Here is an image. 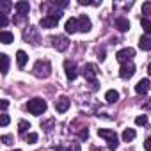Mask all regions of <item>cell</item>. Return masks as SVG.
Masks as SVG:
<instances>
[{
  "label": "cell",
  "instance_id": "484cf974",
  "mask_svg": "<svg viewBox=\"0 0 151 151\" xmlns=\"http://www.w3.org/2000/svg\"><path fill=\"white\" fill-rule=\"evenodd\" d=\"M0 7H2V13H0V14L7 16V13H9V9L13 7V4H11V2H2V4H0Z\"/></svg>",
  "mask_w": 151,
  "mask_h": 151
},
{
  "label": "cell",
  "instance_id": "4316f807",
  "mask_svg": "<svg viewBox=\"0 0 151 151\" xmlns=\"http://www.w3.org/2000/svg\"><path fill=\"white\" fill-rule=\"evenodd\" d=\"M135 124H139V126H144V124H147V116H137L135 117Z\"/></svg>",
  "mask_w": 151,
  "mask_h": 151
},
{
  "label": "cell",
  "instance_id": "d590c367",
  "mask_svg": "<svg viewBox=\"0 0 151 151\" xmlns=\"http://www.w3.org/2000/svg\"><path fill=\"white\" fill-rule=\"evenodd\" d=\"M55 151H71V147L68 149V147H64V146H57V147H55Z\"/></svg>",
  "mask_w": 151,
  "mask_h": 151
},
{
  "label": "cell",
  "instance_id": "ba28073f",
  "mask_svg": "<svg viewBox=\"0 0 151 151\" xmlns=\"http://www.w3.org/2000/svg\"><path fill=\"white\" fill-rule=\"evenodd\" d=\"M64 69H66V77H68V80H75L77 78V64H75L73 60H64Z\"/></svg>",
  "mask_w": 151,
  "mask_h": 151
},
{
  "label": "cell",
  "instance_id": "cb8c5ba5",
  "mask_svg": "<svg viewBox=\"0 0 151 151\" xmlns=\"http://www.w3.org/2000/svg\"><path fill=\"white\" fill-rule=\"evenodd\" d=\"M29 128H30V123H29V121H23V119H22V121L18 123V132H20L22 135H23V133H27V130H29Z\"/></svg>",
  "mask_w": 151,
  "mask_h": 151
},
{
  "label": "cell",
  "instance_id": "4dcf8cb0",
  "mask_svg": "<svg viewBox=\"0 0 151 151\" xmlns=\"http://www.w3.org/2000/svg\"><path fill=\"white\" fill-rule=\"evenodd\" d=\"M0 124H2V126H7V124H9V116H7L6 112L2 114V121H0Z\"/></svg>",
  "mask_w": 151,
  "mask_h": 151
},
{
  "label": "cell",
  "instance_id": "277c9868",
  "mask_svg": "<svg viewBox=\"0 0 151 151\" xmlns=\"http://www.w3.org/2000/svg\"><path fill=\"white\" fill-rule=\"evenodd\" d=\"M60 18H62V11H55V13L46 14L45 18H41L39 25H41L43 29H53V27H57V23H59Z\"/></svg>",
  "mask_w": 151,
  "mask_h": 151
},
{
  "label": "cell",
  "instance_id": "ac0fdd59",
  "mask_svg": "<svg viewBox=\"0 0 151 151\" xmlns=\"http://www.w3.org/2000/svg\"><path fill=\"white\" fill-rule=\"evenodd\" d=\"M139 48L144 50V52H149L151 50V37L149 36H142L140 41H139Z\"/></svg>",
  "mask_w": 151,
  "mask_h": 151
},
{
  "label": "cell",
  "instance_id": "9c48e42d",
  "mask_svg": "<svg viewBox=\"0 0 151 151\" xmlns=\"http://www.w3.org/2000/svg\"><path fill=\"white\" fill-rule=\"evenodd\" d=\"M133 73H135V66L132 64V62H126V64H121V68H119V77L121 78H132L133 77Z\"/></svg>",
  "mask_w": 151,
  "mask_h": 151
},
{
  "label": "cell",
  "instance_id": "5bb4252c",
  "mask_svg": "<svg viewBox=\"0 0 151 151\" xmlns=\"http://www.w3.org/2000/svg\"><path fill=\"white\" fill-rule=\"evenodd\" d=\"M14 9L18 11V14L27 16V14H29V11H30V6H29V2L22 0V2H16V4H14Z\"/></svg>",
  "mask_w": 151,
  "mask_h": 151
},
{
  "label": "cell",
  "instance_id": "e0dca14e",
  "mask_svg": "<svg viewBox=\"0 0 151 151\" xmlns=\"http://www.w3.org/2000/svg\"><path fill=\"white\" fill-rule=\"evenodd\" d=\"M13 41H14L13 32H9V30H2V32H0V43L9 45V43H13Z\"/></svg>",
  "mask_w": 151,
  "mask_h": 151
},
{
  "label": "cell",
  "instance_id": "f546056e",
  "mask_svg": "<svg viewBox=\"0 0 151 151\" xmlns=\"http://www.w3.org/2000/svg\"><path fill=\"white\" fill-rule=\"evenodd\" d=\"M13 140H14V139H13V135H2V142H4V144H7V146H9V144H13Z\"/></svg>",
  "mask_w": 151,
  "mask_h": 151
},
{
  "label": "cell",
  "instance_id": "2e32d148",
  "mask_svg": "<svg viewBox=\"0 0 151 151\" xmlns=\"http://www.w3.org/2000/svg\"><path fill=\"white\" fill-rule=\"evenodd\" d=\"M78 30V18H69L66 22V32L68 34H75Z\"/></svg>",
  "mask_w": 151,
  "mask_h": 151
},
{
  "label": "cell",
  "instance_id": "6da1fadb",
  "mask_svg": "<svg viewBox=\"0 0 151 151\" xmlns=\"http://www.w3.org/2000/svg\"><path fill=\"white\" fill-rule=\"evenodd\" d=\"M32 73H34V77H37V78H48L50 73H52V64H50V60H46V59L37 60V62L34 64V68H32Z\"/></svg>",
  "mask_w": 151,
  "mask_h": 151
},
{
  "label": "cell",
  "instance_id": "d4e9b609",
  "mask_svg": "<svg viewBox=\"0 0 151 151\" xmlns=\"http://www.w3.org/2000/svg\"><path fill=\"white\" fill-rule=\"evenodd\" d=\"M142 14H144V18L151 16V2H144L142 4Z\"/></svg>",
  "mask_w": 151,
  "mask_h": 151
},
{
  "label": "cell",
  "instance_id": "8fae6325",
  "mask_svg": "<svg viewBox=\"0 0 151 151\" xmlns=\"http://www.w3.org/2000/svg\"><path fill=\"white\" fill-rule=\"evenodd\" d=\"M78 30L80 32H89L91 30V20H89V16H86V14L78 16Z\"/></svg>",
  "mask_w": 151,
  "mask_h": 151
},
{
  "label": "cell",
  "instance_id": "83f0119b",
  "mask_svg": "<svg viewBox=\"0 0 151 151\" xmlns=\"http://www.w3.org/2000/svg\"><path fill=\"white\" fill-rule=\"evenodd\" d=\"M25 140L29 142V144H36L37 142V133H34V132H30L27 137H25Z\"/></svg>",
  "mask_w": 151,
  "mask_h": 151
},
{
  "label": "cell",
  "instance_id": "f1b7e54d",
  "mask_svg": "<svg viewBox=\"0 0 151 151\" xmlns=\"http://www.w3.org/2000/svg\"><path fill=\"white\" fill-rule=\"evenodd\" d=\"M41 126H43V128H45L46 132H52V126H53V119H50V121H46L45 124L41 123Z\"/></svg>",
  "mask_w": 151,
  "mask_h": 151
},
{
  "label": "cell",
  "instance_id": "7a4b0ae2",
  "mask_svg": "<svg viewBox=\"0 0 151 151\" xmlns=\"http://www.w3.org/2000/svg\"><path fill=\"white\" fill-rule=\"evenodd\" d=\"M25 109H27L32 116H41V114L46 112L48 105H46V101H45L43 98H32V100H29V103L25 105Z\"/></svg>",
  "mask_w": 151,
  "mask_h": 151
},
{
  "label": "cell",
  "instance_id": "1f68e13d",
  "mask_svg": "<svg viewBox=\"0 0 151 151\" xmlns=\"http://www.w3.org/2000/svg\"><path fill=\"white\" fill-rule=\"evenodd\" d=\"M144 149H146V151H151V137L146 139V142H144Z\"/></svg>",
  "mask_w": 151,
  "mask_h": 151
},
{
  "label": "cell",
  "instance_id": "9a60e30c",
  "mask_svg": "<svg viewBox=\"0 0 151 151\" xmlns=\"http://www.w3.org/2000/svg\"><path fill=\"white\" fill-rule=\"evenodd\" d=\"M114 25H116V29H119L121 32H126V30L130 29V22H128L126 18H123V16L116 18V20H114Z\"/></svg>",
  "mask_w": 151,
  "mask_h": 151
},
{
  "label": "cell",
  "instance_id": "e575fe53",
  "mask_svg": "<svg viewBox=\"0 0 151 151\" xmlns=\"http://www.w3.org/2000/svg\"><path fill=\"white\" fill-rule=\"evenodd\" d=\"M0 105H2V110H6V109L9 107V101H7V100H2V103H0Z\"/></svg>",
  "mask_w": 151,
  "mask_h": 151
},
{
  "label": "cell",
  "instance_id": "8d00e7d4",
  "mask_svg": "<svg viewBox=\"0 0 151 151\" xmlns=\"http://www.w3.org/2000/svg\"><path fill=\"white\" fill-rule=\"evenodd\" d=\"M147 73H149V77H151V62H149V66H147Z\"/></svg>",
  "mask_w": 151,
  "mask_h": 151
},
{
  "label": "cell",
  "instance_id": "4fadbf2b",
  "mask_svg": "<svg viewBox=\"0 0 151 151\" xmlns=\"http://www.w3.org/2000/svg\"><path fill=\"white\" fill-rule=\"evenodd\" d=\"M147 91H149V80H147V78L139 80L137 86H135V93H137V94H146Z\"/></svg>",
  "mask_w": 151,
  "mask_h": 151
},
{
  "label": "cell",
  "instance_id": "603a6c76",
  "mask_svg": "<svg viewBox=\"0 0 151 151\" xmlns=\"http://www.w3.org/2000/svg\"><path fill=\"white\" fill-rule=\"evenodd\" d=\"M140 25H142L146 36H149V34H151V20H149V18H140Z\"/></svg>",
  "mask_w": 151,
  "mask_h": 151
},
{
  "label": "cell",
  "instance_id": "74e56055",
  "mask_svg": "<svg viewBox=\"0 0 151 151\" xmlns=\"http://www.w3.org/2000/svg\"><path fill=\"white\" fill-rule=\"evenodd\" d=\"M14 151H22V149H14Z\"/></svg>",
  "mask_w": 151,
  "mask_h": 151
},
{
  "label": "cell",
  "instance_id": "8992f818",
  "mask_svg": "<svg viewBox=\"0 0 151 151\" xmlns=\"http://www.w3.org/2000/svg\"><path fill=\"white\" fill-rule=\"evenodd\" d=\"M135 57V50L133 48H123V50H119L117 53H116V59L121 62V64H126V62H132V59Z\"/></svg>",
  "mask_w": 151,
  "mask_h": 151
},
{
  "label": "cell",
  "instance_id": "836d02e7",
  "mask_svg": "<svg viewBox=\"0 0 151 151\" xmlns=\"http://www.w3.org/2000/svg\"><path fill=\"white\" fill-rule=\"evenodd\" d=\"M98 59L100 60H105V52L103 50H98Z\"/></svg>",
  "mask_w": 151,
  "mask_h": 151
},
{
  "label": "cell",
  "instance_id": "52a82bcc",
  "mask_svg": "<svg viewBox=\"0 0 151 151\" xmlns=\"http://www.w3.org/2000/svg\"><path fill=\"white\" fill-rule=\"evenodd\" d=\"M52 45L59 52H66L69 48V41H68L66 36H55V37H52Z\"/></svg>",
  "mask_w": 151,
  "mask_h": 151
},
{
  "label": "cell",
  "instance_id": "ffe728a7",
  "mask_svg": "<svg viewBox=\"0 0 151 151\" xmlns=\"http://www.w3.org/2000/svg\"><path fill=\"white\" fill-rule=\"evenodd\" d=\"M105 100H107V103H116V101L119 100V93H117V91H114V89H110V91H107Z\"/></svg>",
  "mask_w": 151,
  "mask_h": 151
},
{
  "label": "cell",
  "instance_id": "5b68a950",
  "mask_svg": "<svg viewBox=\"0 0 151 151\" xmlns=\"http://www.w3.org/2000/svg\"><path fill=\"white\" fill-rule=\"evenodd\" d=\"M82 75L87 82H91L93 89H96L98 84H96V68H94V64H86L84 69H82Z\"/></svg>",
  "mask_w": 151,
  "mask_h": 151
},
{
  "label": "cell",
  "instance_id": "30bf717a",
  "mask_svg": "<svg viewBox=\"0 0 151 151\" xmlns=\"http://www.w3.org/2000/svg\"><path fill=\"white\" fill-rule=\"evenodd\" d=\"M23 37H25V41H29V43H32V45H37V43H39V32H37L36 27H29V29L23 32Z\"/></svg>",
  "mask_w": 151,
  "mask_h": 151
},
{
  "label": "cell",
  "instance_id": "d6986e66",
  "mask_svg": "<svg viewBox=\"0 0 151 151\" xmlns=\"http://www.w3.org/2000/svg\"><path fill=\"white\" fill-rule=\"evenodd\" d=\"M27 53L23 52V50H18V53H16V62H18V68H25V64H27Z\"/></svg>",
  "mask_w": 151,
  "mask_h": 151
},
{
  "label": "cell",
  "instance_id": "d6a6232c",
  "mask_svg": "<svg viewBox=\"0 0 151 151\" xmlns=\"http://www.w3.org/2000/svg\"><path fill=\"white\" fill-rule=\"evenodd\" d=\"M0 16H2V20H0V27L4 29V27L7 25V16H4V14H0Z\"/></svg>",
  "mask_w": 151,
  "mask_h": 151
},
{
  "label": "cell",
  "instance_id": "7c38bea8",
  "mask_svg": "<svg viewBox=\"0 0 151 151\" xmlns=\"http://www.w3.org/2000/svg\"><path fill=\"white\" fill-rule=\"evenodd\" d=\"M68 109H69V100H68L66 96H60V98L55 101V110L62 114V112H66Z\"/></svg>",
  "mask_w": 151,
  "mask_h": 151
},
{
  "label": "cell",
  "instance_id": "44dd1931",
  "mask_svg": "<svg viewBox=\"0 0 151 151\" xmlns=\"http://www.w3.org/2000/svg\"><path fill=\"white\" fill-rule=\"evenodd\" d=\"M135 135H137V133H135L133 128H126V130L123 132V140H124V142H130V140L135 139Z\"/></svg>",
  "mask_w": 151,
  "mask_h": 151
},
{
  "label": "cell",
  "instance_id": "7402d4cb",
  "mask_svg": "<svg viewBox=\"0 0 151 151\" xmlns=\"http://www.w3.org/2000/svg\"><path fill=\"white\" fill-rule=\"evenodd\" d=\"M0 60H2V75H7V71H9V57L6 53H0Z\"/></svg>",
  "mask_w": 151,
  "mask_h": 151
},
{
  "label": "cell",
  "instance_id": "3957f363",
  "mask_svg": "<svg viewBox=\"0 0 151 151\" xmlns=\"http://www.w3.org/2000/svg\"><path fill=\"white\" fill-rule=\"evenodd\" d=\"M98 135L103 137L107 140V146L110 151H116L117 146H119V140H117V133L114 130H109V128H98Z\"/></svg>",
  "mask_w": 151,
  "mask_h": 151
}]
</instances>
